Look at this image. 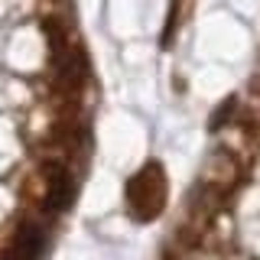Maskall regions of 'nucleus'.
Returning <instances> with one entry per match:
<instances>
[{"label": "nucleus", "mask_w": 260, "mask_h": 260, "mask_svg": "<svg viewBox=\"0 0 260 260\" xmlns=\"http://www.w3.org/2000/svg\"><path fill=\"white\" fill-rule=\"evenodd\" d=\"M166 202V182H162V169L159 166H146L134 182L127 185V205L134 208L137 218H153Z\"/></svg>", "instance_id": "1"}, {"label": "nucleus", "mask_w": 260, "mask_h": 260, "mask_svg": "<svg viewBox=\"0 0 260 260\" xmlns=\"http://www.w3.org/2000/svg\"><path fill=\"white\" fill-rule=\"evenodd\" d=\"M46 254V231L39 224H23L7 250V260H39Z\"/></svg>", "instance_id": "2"}, {"label": "nucleus", "mask_w": 260, "mask_h": 260, "mask_svg": "<svg viewBox=\"0 0 260 260\" xmlns=\"http://www.w3.org/2000/svg\"><path fill=\"white\" fill-rule=\"evenodd\" d=\"M75 199V179L65 169H55L52 173V189H49V208L52 211H65Z\"/></svg>", "instance_id": "3"}]
</instances>
